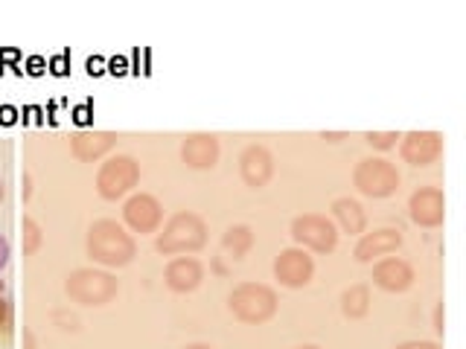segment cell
<instances>
[{
	"label": "cell",
	"instance_id": "6da1fadb",
	"mask_svg": "<svg viewBox=\"0 0 466 349\" xmlns=\"http://www.w3.org/2000/svg\"><path fill=\"white\" fill-rule=\"evenodd\" d=\"M137 254L135 239L114 218H99L87 230V256L106 268H123Z\"/></svg>",
	"mask_w": 466,
	"mask_h": 349
},
{
	"label": "cell",
	"instance_id": "7a4b0ae2",
	"mask_svg": "<svg viewBox=\"0 0 466 349\" xmlns=\"http://www.w3.org/2000/svg\"><path fill=\"white\" fill-rule=\"evenodd\" d=\"M208 242V224L196 213H175L164 230L157 233L155 247L160 254L181 256V254H196L198 247Z\"/></svg>",
	"mask_w": 466,
	"mask_h": 349
},
{
	"label": "cell",
	"instance_id": "3957f363",
	"mask_svg": "<svg viewBox=\"0 0 466 349\" xmlns=\"http://www.w3.org/2000/svg\"><path fill=\"white\" fill-rule=\"evenodd\" d=\"M230 312L242 324H266L277 312V294L266 283H239L230 291Z\"/></svg>",
	"mask_w": 466,
	"mask_h": 349
},
{
	"label": "cell",
	"instance_id": "277c9868",
	"mask_svg": "<svg viewBox=\"0 0 466 349\" xmlns=\"http://www.w3.org/2000/svg\"><path fill=\"white\" fill-rule=\"evenodd\" d=\"M116 276H111L108 271H96V268H79L67 276L65 291L85 305H106L116 297Z\"/></svg>",
	"mask_w": 466,
	"mask_h": 349
},
{
	"label": "cell",
	"instance_id": "5b68a950",
	"mask_svg": "<svg viewBox=\"0 0 466 349\" xmlns=\"http://www.w3.org/2000/svg\"><path fill=\"white\" fill-rule=\"evenodd\" d=\"M291 239H295L303 251L315 254H332L339 244V227L329 215L320 213H303L291 222Z\"/></svg>",
	"mask_w": 466,
	"mask_h": 349
},
{
	"label": "cell",
	"instance_id": "8992f818",
	"mask_svg": "<svg viewBox=\"0 0 466 349\" xmlns=\"http://www.w3.org/2000/svg\"><path fill=\"white\" fill-rule=\"evenodd\" d=\"M140 181V166L135 157L128 155H114L96 172V193L108 201L123 198L128 189H135Z\"/></svg>",
	"mask_w": 466,
	"mask_h": 349
},
{
	"label": "cell",
	"instance_id": "52a82bcc",
	"mask_svg": "<svg viewBox=\"0 0 466 349\" xmlns=\"http://www.w3.org/2000/svg\"><path fill=\"white\" fill-rule=\"evenodd\" d=\"M353 184H356L359 193L368 195V198H388V195L397 193L400 172L382 157H364L353 169Z\"/></svg>",
	"mask_w": 466,
	"mask_h": 349
},
{
	"label": "cell",
	"instance_id": "ba28073f",
	"mask_svg": "<svg viewBox=\"0 0 466 349\" xmlns=\"http://www.w3.org/2000/svg\"><path fill=\"white\" fill-rule=\"evenodd\" d=\"M274 276L277 283L286 288H303L312 283L315 276V259L303 251V247H286V251L274 259Z\"/></svg>",
	"mask_w": 466,
	"mask_h": 349
},
{
	"label": "cell",
	"instance_id": "9c48e42d",
	"mask_svg": "<svg viewBox=\"0 0 466 349\" xmlns=\"http://www.w3.org/2000/svg\"><path fill=\"white\" fill-rule=\"evenodd\" d=\"M400 140V155L411 166H431L443 155V135L437 131H408Z\"/></svg>",
	"mask_w": 466,
	"mask_h": 349
},
{
	"label": "cell",
	"instance_id": "30bf717a",
	"mask_svg": "<svg viewBox=\"0 0 466 349\" xmlns=\"http://www.w3.org/2000/svg\"><path fill=\"white\" fill-rule=\"evenodd\" d=\"M123 218L135 233H155L160 227V222H164V207H160L155 195L137 193L126 201Z\"/></svg>",
	"mask_w": 466,
	"mask_h": 349
},
{
	"label": "cell",
	"instance_id": "8fae6325",
	"mask_svg": "<svg viewBox=\"0 0 466 349\" xmlns=\"http://www.w3.org/2000/svg\"><path fill=\"white\" fill-rule=\"evenodd\" d=\"M408 210H411V222L420 227H437L443 224L446 218V195L437 186H422L408 201Z\"/></svg>",
	"mask_w": 466,
	"mask_h": 349
},
{
	"label": "cell",
	"instance_id": "7c38bea8",
	"mask_svg": "<svg viewBox=\"0 0 466 349\" xmlns=\"http://www.w3.org/2000/svg\"><path fill=\"white\" fill-rule=\"evenodd\" d=\"M373 283L390 294H402L414 283V268L400 256H382L373 265Z\"/></svg>",
	"mask_w": 466,
	"mask_h": 349
},
{
	"label": "cell",
	"instance_id": "4fadbf2b",
	"mask_svg": "<svg viewBox=\"0 0 466 349\" xmlns=\"http://www.w3.org/2000/svg\"><path fill=\"white\" fill-rule=\"evenodd\" d=\"M402 247V233L400 230H390V227H382V230H373V233H364L356 244V262H373V259H382V256H390L397 254Z\"/></svg>",
	"mask_w": 466,
	"mask_h": 349
},
{
	"label": "cell",
	"instance_id": "5bb4252c",
	"mask_svg": "<svg viewBox=\"0 0 466 349\" xmlns=\"http://www.w3.org/2000/svg\"><path fill=\"white\" fill-rule=\"evenodd\" d=\"M239 172H242V181L248 186H266L271 181L274 174V157L271 152L266 149V145H248V149L242 152L239 157Z\"/></svg>",
	"mask_w": 466,
	"mask_h": 349
},
{
	"label": "cell",
	"instance_id": "9a60e30c",
	"mask_svg": "<svg viewBox=\"0 0 466 349\" xmlns=\"http://www.w3.org/2000/svg\"><path fill=\"white\" fill-rule=\"evenodd\" d=\"M164 276H167V285L172 291H178V294H187V291H196L201 285V280H204V265H201L198 259H193V256H175L169 265H167Z\"/></svg>",
	"mask_w": 466,
	"mask_h": 349
},
{
	"label": "cell",
	"instance_id": "2e32d148",
	"mask_svg": "<svg viewBox=\"0 0 466 349\" xmlns=\"http://www.w3.org/2000/svg\"><path fill=\"white\" fill-rule=\"evenodd\" d=\"M114 143H116L114 131H76L70 137V152L79 160H85V164H91V160L108 155L114 149Z\"/></svg>",
	"mask_w": 466,
	"mask_h": 349
},
{
	"label": "cell",
	"instance_id": "e0dca14e",
	"mask_svg": "<svg viewBox=\"0 0 466 349\" xmlns=\"http://www.w3.org/2000/svg\"><path fill=\"white\" fill-rule=\"evenodd\" d=\"M181 157L193 169H213L218 160V140L213 135H189L181 145Z\"/></svg>",
	"mask_w": 466,
	"mask_h": 349
},
{
	"label": "cell",
	"instance_id": "ac0fdd59",
	"mask_svg": "<svg viewBox=\"0 0 466 349\" xmlns=\"http://www.w3.org/2000/svg\"><path fill=\"white\" fill-rule=\"evenodd\" d=\"M332 222L344 233H364V227H368V215H364L361 204L356 198H335L332 201Z\"/></svg>",
	"mask_w": 466,
	"mask_h": 349
},
{
	"label": "cell",
	"instance_id": "d6986e66",
	"mask_svg": "<svg viewBox=\"0 0 466 349\" xmlns=\"http://www.w3.org/2000/svg\"><path fill=\"white\" fill-rule=\"evenodd\" d=\"M222 247H225V254L230 259H245L248 254H251V247H254V230L245 227V224L228 227L225 236H222Z\"/></svg>",
	"mask_w": 466,
	"mask_h": 349
},
{
	"label": "cell",
	"instance_id": "ffe728a7",
	"mask_svg": "<svg viewBox=\"0 0 466 349\" xmlns=\"http://www.w3.org/2000/svg\"><path fill=\"white\" fill-rule=\"evenodd\" d=\"M341 312L350 320H359L370 312V288L368 285H350L341 294Z\"/></svg>",
	"mask_w": 466,
	"mask_h": 349
},
{
	"label": "cell",
	"instance_id": "44dd1931",
	"mask_svg": "<svg viewBox=\"0 0 466 349\" xmlns=\"http://www.w3.org/2000/svg\"><path fill=\"white\" fill-rule=\"evenodd\" d=\"M21 244H24V256H33L41 247V227L29 215L21 218Z\"/></svg>",
	"mask_w": 466,
	"mask_h": 349
},
{
	"label": "cell",
	"instance_id": "7402d4cb",
	"mask_svg": "<svg viewBox=\"0 0 466 349\" xmlns=\"http://www.w3.org/2000/svg\"><path fill=\"white\" fill-rule=\"evenodd\" d=\"M397 140H400V135L397 131H370L368 135V143L373 145V149H393L397 145Z\"/></svg>",
	"mask_w": 466,
	"mask_h": 349
},
{
	"label": "cell",
	"instance_id": "603a6c76",
	"mask_svg": "<svg viewBox=\"0 0 466 349\" xmlns=\"http://www.w3.org/2000/svg\"><path fill=\"white\" fill-rule=\"evenodd\" d=\"M397 349H441L434 341H408V344H400Z\"/></svg>",
	"mask_w": 466,
	"mask_h": 349
},
{
	"label": "cell",
	"instance_id": "cb8c5ba5",
	"mask_svg": "<svg viewBox=\"0 0 466 349\" xmlns=\"http://www.w3.org/2000/svg\"><path fill=\"white\" fill-rule=\"evenodd\" d=\"M6 262H9V239L0 233V271L6 268Z\"/></svg>",
	"mask_w": 466,
	"mask_h": 349
},
{
	"label": "cell",
	"instance_id": "d4e9b609",
	"mask_svg": "<svg viewBox=\"0 0 466 349\" xmlns=\"http://www.w3.org/2000/svg\"><path fill=\"white\" fill-rule=\"evenodd\" d=\"M9 314H12V309H9V300L0 294V326H6L9 324Z\"/></svg>",
	"mask_w": 466,
	"mask_h": 349
},
{
	"label": "cell",
	"instance_id": "484cf974",
	"mask_svg": "<svg viewBox=\"0 0 466 349\" xmlns=\"http://www.w3.org/2000/svg\"><path fill=\"white\" fill-rule=\"evenodd\" d=\"M73 120H76L79 125H85L87 120H91V105H79L76 114H73Z\"/></svg>",
	"mask_w": 466,
	"mask_h": 349
},
{
	"label": "cell",
	"instance_id": "4316f807",
	"mask_svg": "<svg viewBox=\"0 0 466 349\" xmlns=\"http://www.w3.org/2000/svg\"><path fill=\"white\" fill-rule=\"evenodd\" d=\"M65 67H67V55H58V58H53V73H58V76H62V73H67Z\"/></svg>",
	"mask_w": 466,
	"mask_h": 349
},
{
	"label": "cell",
	"instance_id": "83f0119b",
	"mask_svg": "<svg viewBox=\"0 0 466 349\" xmlns=\"http://www.w3.org/2000/svg\"><path fill=\"white\" fill-rule=\"evenodd\" d=\"M0 123H15V108L12 105H4V108H0Z\"/></svg>",
	"mask_w": 466,
	"mask_h": 349
},
{
	"label": "cell",
	"instance_id": "f1b7e54d",
	"mask_svg": "<svg viewBox=\"0 0 466 349\" xmlns=\"http://www.w3.org/2000/svg\"><path fill=\"white\" fill-rule=\"evenodd\" d=\"M434 329L443 332V305H437V309H434Z\"/></svg>",
	"mask_w": 466,
	"mask_h": 349
},
{
	"label": "cell",
	"instance_id": "f546056e",
	"mask_svg": "<svg viewBox=\"0 0 466 349\" xmlns=\"http://www.w3.org/2000/svg\"><path fill=\"white\" fill-rule=\"evenodd\" d=\"M111 73H126V58H114V62H108Z\"/></svg>",
	"mask_w": 466,
	"mask_h": 349
},
{
	"label": "cell",
	"instance_id": "4dcf8cb0",
	"mask_svg": "<svg viewBox=\"0 0 466 349\" xmlns=\"http://www.w3.org/2000/svg\"><path fill=\"white\" fill-rule=\"evenodd\" d=\"M41 67H44V58H29V73H41Z\"/></svg>",
	"mask_w": 466,
	"mask_h": 349
},
{
	"label": "cell",
	"instance_id": "1f68e13d",
	"mask_svg": "<svg viewBox=\"0 0 466 349\" xmlns=\"http://www.w3.org/2000/svg\"><path fill=\"white\" fill-rule=\"evenodd\" d=\"M87 70H91V73H102V58H91V62H87Z\"/></svg>",
	"mask_w": 466,
	"mask_h": 349
},
{
	"label": "cell",
	"instance_id": "d6a6232c",
	"mask_svg": "<svg viewBox=\"0 0 466 349\" xmlns=\"http://www.w3.org/2000/svg\"><path fill=\"white\" fill-rule=\"evenodd\" d=\"M56 320H62V312H56ZM65 329H76V317H65Z\"/></svg>",
	"mask_w": 466,
	"mask_h": 349
},
{
	"label": "cell",
	"instance_id": "836d02e7",
	"mask_svg": "<svg viewBox=\"0 0 466 349\" xmlns=\"http://www.w3.org/2000/svg\"><path fill=\"white\" fill-rule=\"evenodd\" d=\"M184 349H213V346H208V344H189V346H184Z\"/></svg>",
	"mask_w": 466,
	"mask_h": 349
},
{
	"label": "cell",
	"instance_id": "e575fe53",
	"mask_svg": "<svg viewBox=\"0 0 466 349\" xmlns=\"http://www.w3.org/2000/svg\"><path fill=\"white\" fill-rule=\"evenodd\" d=\"M4 195H6V184L0 181V201H4Z\"/></svg>",
	"mask_w": 466,
	"mask_h": 349
},
{
	"label": "cell",
	"instance_id": "d590c367",
	"mask_svg": "<svg viewBox=\"0 0 466 349\" xmlns=\"http://www.w3.org/2000/svg\"><path fill=\"white\" fill-rule=\"evenodd\" d=\"M298 349H320V346H315V344H303V346H298Z\"/></svg>",
	"mask_w": 466,
	"mask_h": 349
},
{
	"label": "cell",
	"instance_id": "8d00e7d4",
	"mask_svg": "<svg viewBox=\"0 0 466 349\" xmlns=\"http://www.w3.org/2000/svg\"><path fill=\"white\" fill-rule=\"evenodd\" d=\"M4 291H6V285H4V280H0V294H4Z\"/></svg>",
	"mask_w": 466,
	"mask_h": 349
}]
</instances>
